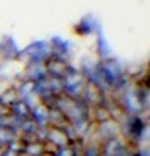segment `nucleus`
Here are the masks:
<instances>
[{
    "label": "nucleus",
    "instance_id": "obj_8",
    "mask_svg": "<svg viewBox=\"0 0 150 156\" xmlns=\"http://www.w3.org/2000/svg\"><path fill=\"white\" fill-rule=\"evenodd\" d=\"M134 156H147V154H145V153H142V151H139V153H136Z\"/></svg>",
    "mask_w": 150,
    "mask_h": 156
},
{
    "label": "nucleus",
    "instance_id": "obj_7",
    "mask_svg": "<svg viewBox=\"0 0 150 156\" xmlns=\"http://www.w3.org/2000/svg\"><path fill=\"white\" fill-rule=\"evenodd\" d=\"M2 156H17V153H14V151H9V150H3V154Z\"/></svg>",
    "mask_w": 150,
    "mask_h": 156
},
{
    "label": "nucleus",
    "instance_id": "obj_6",
    "mask_svg": "<svg viewBox=\"0 0 150 156\" xmlns=\"http://www.w3.org/2000/svg\"><path fill=\"white\" fill-rule=\"evenodd\" d=\"M52 156H75V153H73V150L70 148V147H59L58 148V151L55 153V154H52Z\"/></svg>",
    "mask_w": 150,
    "mask_h": 156
},
{
    "label": "nucleus",
    "instance_id": "obj_9",
    "mask_svg": "<svg viewBox=\"0 0 150 156\" xmlns=\"http://www.w3.org/2000/svg\"><path fill=\"white\" fill-rule=\"evenodd\" d=\"M3 150H5V147H3V145H0V156L3 154Z\"/></svg>",
    "mask_w": 150,
    "mask_h": 156
},
{
    "label": "nucleus",
    "instance_id": "obj_3",
    "mask_svg": "<svg viewBox=\"0 0 150 156\" xmlns=\"http://www.w3.org/2000/svg\"><path fill=\"white\" fill-rule=\"evenodd\" d=\"M128 126H130V134L134 136V137H138V139L142 136V131L145 129V125H144L141 117H133V119L130 120V125Z\"/></svg>",
    "mask_w": 150,
    "mask_h": 156
},
{
    "label": "nucleus",
    "instance_id": "obj_1",
    "mask_svg": "<svg viewBox=\"0 0 150 156\" xmlns=\"http://www.w3.org/2000/svg\"><path fill=\"white\" fill-rule=\"evenodd\" d=\"M100 76H103L102 80L111 86H119L123 83V73L122 69L116 61H105L100 66Z\"/></svg>",
    "mask_w": 150,
    "mask_h": 156
},
{
    "label": "nucleus",
    "instance_id": "obj_5",
    "mask_svg": "<svg viewBox=\"0 0 150 156\" xmlns=\"http://www.w3.org/2000/svg\"><path fill=\"white\" fill-rule=\"evenodd\" d=\"M52 45H53V51H56V53H67V50H69V44L59 37L52 39Z\"/></svg>",
    "mask_w": 150,
    "mask_h": 156
},
{
    "label": "nucleus",
    "instance_id": "obj_2",
    "mask_svg": "<svg viewBox=\"0 0 150 156\" xmlns=\"http://www.w3.org/2000/svg\"><path fill=\"white\" fill-rule=\"evenodd\" d=\"M25 53H28L30 59L34 61V62H41L44 61L47 56H48V45L45 42H33L30 47H27Z\"/></svg>",
    "mask_w": 150,
    "mask_h": 156
},
{
    "label": "nucleus",
    "instance_id": "obj_4",
    "mask_svg": "<svg viewBox=\"0 0 150 156\" xmlns=\"http://www.w3.org/2000/svg\"><path fill=\"white\" fill-rule=\"evenodd\" d=\"M75 31H77L78 34L81 36H86L94 31V25H92V19L91 17H84L80 20V23L77 25V28H75Z\"/></svg>",
    "mask_w": 150,
    "mask_h": 156
}]
</instances>
